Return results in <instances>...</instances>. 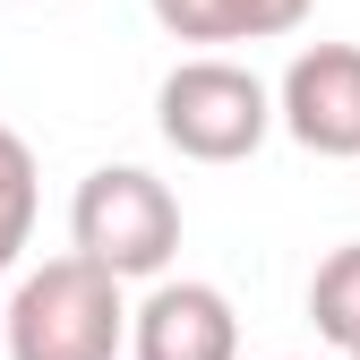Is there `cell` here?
<instances>
[{"label": "cell", "mask_w": 360, "mask_h": 360, "mask_svg": "<svg viewBox=\"0 0 360 360\" xmlns=\"http://www.w3.org/2000/svg\"><path fill=\"white\" fill-rule=\"evenodd\" d=\"M172 43H283L318 0H146Z\"/></svg>", "instance_id": "6"}, {"label": "cell", "mask_w": 360, "mask_h": 360, "mask_svg": "<svg viewBox=\"0 0 360 360\" xmlns=\"http://www.w3.org/2000/svg\"><path fill=\"white\" fill-rule=\"evenodd\" d=\"M129 318H138V300H129L120 275H103L95 257H43L18 275L9 292V318H0V352L9 360H120L129 352Z\"/></svg>", "instance_id": "1"}, {"label": "cell", "mask_w": 360, "mask_h": 360, "mask_svg": "<svg viewBox=\"0 0 360 360\" xmlns=\"http://www.w3.org/2000/svg\"><path fill=\"white\" fill-rule=\"evenodd\" d=\"M69 249L120 283H163L180 257V198L146 163H95L69 198Z\"/></svg>", "instance_id": "3"}, {"label": "cell", "mask_w": 360, "mask_h": 360, "mask_svg": "<svg viewBox=\"0 0 360 360\" xmlns=\"http://www.w3.org/2000/svg\"><path fill=\"white\" fill-rule=\"evenodd\" d=\"M275 120L292 146L360 163V43H300L275 86Z\"/></svg>", "instance_id": "4"}, {"label": "cell", "mask_w": 360, "mask_h": 360, "mask_svg": "<svg viewBox=\"0 0 360 360\" xmlns=\"http://www.w3.org/2000/svg\"><path fill=\"white\" fill-rule=\"evenodd\" d=\"M34 214H43V172H34V146L0 120V275L26 257L34 240Z\"/></svg>", "instance_id": "8"}, {"label": "cell", "mask_w": 360, "mask_h": 360, "mask_svg": "<svg viewBox=\"0 0 360 360\" xmlns=\"http://www.w3.org/2000/svg\"><path fill=\"white\" fill-rule=\"evenodd\" d=\"M129 360H240V309L223 283L163 275L129 318Z\"/></svg>", "instance_id": "5"}, {"label": "cell", "mask_w": 360, "mask_h": 360, "mask_svg": "<svg viewBox=\"0 0 360 360\" xmlns=\"http://www.w3.org/2000/svg\"><path fill=\"white\" fill-rule=\"evenodd\" d=\"M309 326H318L343 360H360V240L318 257V275H309Z\"/></svg>", "instance_id": "7"}, {"label": "cell", "mask_w": 360, "mask_h": 360, "mask_svg": "<svg viewBox=\"0 0 360 360\" xmlns=\"http://www.w3.org/2000/svg\"><path fill=\"white\" fill-rule=\"evenodd\" d=\"M155 129H163V146L180 163H249L283 120H275V86H266L249 60L189 52L155 86Z\"/></svg>", "instance_id": "2"}]
</instances>
